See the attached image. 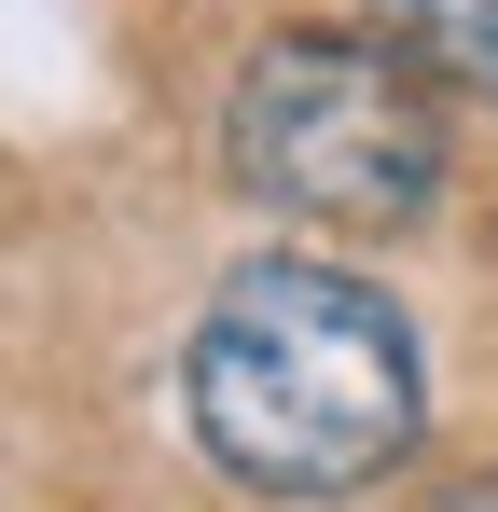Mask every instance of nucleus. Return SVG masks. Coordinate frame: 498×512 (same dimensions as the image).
<instances>
[{"label": "nucleus", "mask_w": 498, "mask_h": 512, "mask_svg": "<svg viewBox=\"0 0 498 512\" xmlns=\"http://www.w3.org/2000/svg\"><path fill=\"white\" fill-rule=\"evenodd\" d=\"M222 167L305 236H402L443 194V84L388 28H277L236 70Z\"/></svg>", "instance_id": "f03ea898"}, {"label": "nucleus", "mask_w": 498, "mask_h": 512, "mask_svg": "<svg viewBox=\"0 0 498 512\" xmlns=\"http://www.w3.org/2000/svg\"><path fill=\"white\" fill-rule=\"evenodd\" d=\"M180 416L208 471H236L249 499H360L429 429V360L374 277L319 250H263L208 291L180 346Z\"/></svg>", "instance_id": "f257e3e1"}, {"label": "nucleus", "mask_w": 498, "mask_h": 512, "mask_svg": "<svg viewBox=\"0 0 498 512\" xmlns=\"http://www.w3.org/2000/svg\"><path fill=\"white\" fill-rule=\"evenodd\" d=\"M374 28L402 42L429 84H471V97H498V0H374Z\"/></svg>", "instance_id": "7ed1b4c3"}, {"label": "nucleus", "mask_w": 498, "mask_h": 512, "mask_svg": "<svg viewBox=\"0 0 498 512\" xmlns=\"http://www.w3.org/2000/svg\"><path fill=\"white\" fill-rule=\"evenodd\" d=\"M443 512H498V471H485V485H471V499H443Z\"/></svg>", "instance_id": "20e7f679"}]
</instances>
